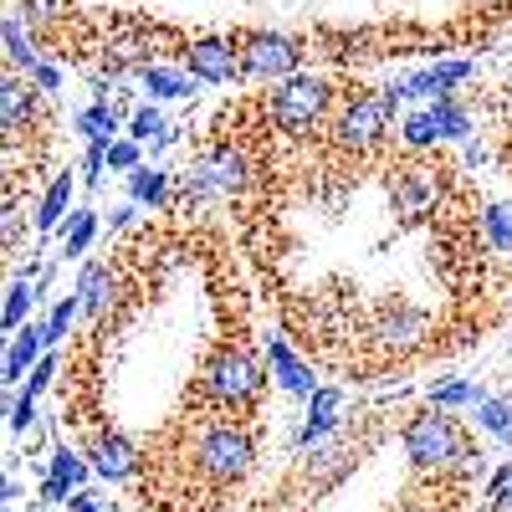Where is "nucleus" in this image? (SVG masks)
<instances>
[{
	"label": "nucleus",
	"mask_w": 512,
	"mask_h": 512,
	"mask_svg": "<svg viewBox=\"0 0 512 512\" xmlns=\"http://www.w3.org/2000/svg\"><path fill=\"white\" fill-rule=\"evenodd\" d=\"M262 384H267L262 364H256L246 349H236V344L216 349V354H210V364H205V374H200L205 400L221 405V410H231V415H236V410H251L256 395H262Z\"/></svg>",
	"instance_id": "nucleus-3"
},
{
	"label": "nucleus",
	"mask_w": 512,
	"mask_h": 512,
	"mask_svg": "<svg viewBox=\"0 0 512 512\" xmlns=\"http://www.w3.org/2000/svg\"><path fill=\"white\" fill-rule=\"evenodd\" d=\"M482 231H487V241H492L497 251L512 256V205H487V210H482Z\"/></svg>",
	"instance_id": "nucleus-29"
},
{
	"label": "nucleus",
	"mask_w": 512,
	"mask_h": 512,
	"mask_svg": "<svg viewBox=\"0 0 512 512\" xmlns=\"http://www.w3.org/2000/svg\"><path fill=\"white\" fill-rule=\"evenodd\" d=\"M77 134L88 139V144H113V134H118V113H113V103L98 98L93 108H82V113H77Z\"/></svg>",
	"instance_id": "nucleus-20"
},
{
	"label": "nucleus",
	"mask_w": 512,
	"mask_h": 512,
	"mask_svg": "<svg viewBox=\"0 0 512 512\" xmlns=\"http://www.w3.org/2000/svg\"><path fill=\"white\" fill-rule=\"evenodd\" d=\"M405 456L415 472H451V466H477V451L466 441V431L446 415V410H420L410 425H405Z\"/></svg>",
	"instance_id": "nucleus-1"
},
{
	"label": "nucleus",
	"mask_w": 512,
	"mask_h": 512,
	"mask_svg": "<svg viewBox=\"0 0 512 512\" xmlns=\"http://www.w3.org/2000/svg\"><path fill=\"white\" fill-rule=\"evenodd\" d=\"M62 6H67V0H26L31 21H52V16H62Z\"/></svg>",
	"instance_id": "nucleus-38"
},
{
	"label": "nucleus",
	"mask_w": 512,
	"mask_h": 512,
	"mask_svg": "<svg viewBox=\"0 0 512 512\" xmlns=\"http://www.w3.org/2000/svg\"><path fill=\"white\" fill-rule=\"evenodd\" d=\"M487 502H492V512H512V482H507L497 497H487Z\"/></svg>",
	"instance_id": "nucleus-39"
},
{
	"label": "nucleus",
	"mask_w": 512,
	"mask_h": 512,
	"mask_svg": "<svg viewBox=\"0 0 512 512\" xmlns=\"http://www.w3.org/2000/svg\"><path fill=\"white\" fill-rule=\"evenodd\" d=\"M169 128H164V118H159V108H139L134 118H128V139H139V144H154V139H164Z\"/></svg>",
	"instance_id": "nucleus-32"
},
{
	"label": "nucleus",
	"mask_w": 512,
	"mask_h": 512,
	"mask_svg": "<svg viewBox=\"0 0 512 512\" xmlns=\"http://www.w3.org/2000/svg\"><path fill=\"white\" fill-rule=\"evenodd\" d=\"M507 482H512V466H502V472H497V477H492V482H487V497H497V492H502V487H507Z\"/></svg>",
	"instance_id": "nucleus-40"
},
{
	"label": "nucleus",
	"mask_w": 512,
	"mask_h": 512,
	"mask_svg": "<svg viewBox=\"0 0 512 512\" xmlns=\"http://www.w3.org/2000/svg\"><path fill=\"white\" fill-rule=\"evenodd\" d=\"M390 200L405 221H420V216H431L436 200H441V180H436V169H395V180H390Z\"/></svg>",
	"instance_id": "nucleus-9"
},
{
	"label": "nucleus",
	"mask_w": 512,
	"mask_h": 512,
	"mask_svg": "<svg viewBox=\"0 0 512 512\" xmlns=\"http://www.w3.org/2000/svg\"><path fill=\"white\" fill-rule=\"evenodd\" d=\"M338 405H344L338 390H313L308 395V425H303V436H297V446H313V441L333 436L338 431Z\"/></svg>",
	"instance_id": "nucleus-17"
},
{
	"label": "nucleus",
	"mask_w": 512,
	"mask_h": 512,
	"mask_svg": "<svg viewBox=\"0 0 512 512\" xmlns=\"http://www.w3.org/2000/svg\"><path fill=\"white\" fill-rule=\"evenodd\" d=\"M128 221H134V205H118V210H113V231H123Z\"/></svg>",
	"instance_id": "nucleus-41"
},
{
	"label": "nucleus",
	"mask_w": 512,
	"mask_h": 512,
	"mask_svg": "<svg viewBox=\"0 0 512 512\" xmlns=\"http://www.w3.org/2000/svg\"><path fill=\"white\" fill-rule=\"evenodd\" d=\"M52 344H47V323H31V328H21L16 338H11V354H6V384H26V369H36L41 364V354H47Z\"/></svg>",
	"instance_id": "nucleus-15"
},
{
	"label": "nucleus",
	"mask_w": 512,
	"mask_h": 512,
	"mask_svg": "<svg viewBox=\"0 0 512 512\" xmlns=\"http://www.w3.org/2000/svg\"><path fill=\"white\" fill-rule=\"evenodd\" d=\"M88 461H93V472H98L103 482H128V477H134V466H139L134 446H128L123 436H113V431H103V436L88 446Z\"/></svg>",
	"instance_id": "nucleus-14"
},
{
	"label": "nucleus",
	"mask_w": 512,
	"mask_h": 512,
	"mask_svg": "<svg viewBox=\"0 0 512 512\" xmlns=\"http://www.w3.org/2000/svg\"><path fill=\"white\" fill-rule=\"evenodd\" d=\"M395 93H354L333 118V144L349 149V154H369L384 134H390V113H395Z\"/></svg>",
	"instance_id": "nucleus-5"
},
{
	"label": "nucleus",
	"mask_w": 512,
	"mask_h": 512,
	"mask_svg": "<svg viewBox=\"0 0 512 512\" xmlns=\"http://www.w3.org/2000/svg\"><path fill=\"white\" fill-rule=\"evenodd\" d=\"M67 512H113V502H103L98 492H82V487H77V492L67 497Z\"/></svg>",
	"instance_id": "nucleus-37"
},
{
	"label": "nucleus",
	"mask_w": 512,
	"mask_h": 512,
	"mask_svg": "<svg viewBox=\"0 0 512 512\" xmlns=\"http://www.w3.org/2000/svg\"><path fill=\"white\" fill-rule=\"evenodd\" d=\"M77 318H82V303H77V292H72V297H62V303L52 308V318H47V344H62Z\"/></svg>",
	"instance_id": "nucleus-31"
},
{
	"label": "nucleus",
	"mask_w": 512,
	"mask_h": 512,
	"mask_svg": "<svg viewBox=\"0 0 512 512\" xmlns=\"http://www.w3.org/2000/svg\"><path fill=\"white\" fill-rule=\"evenodd\" d=\"M236 52H241V77H256V82H287L308 57L303 41L282 31H241Z\"/></svg>",
	"instance_id": "nucleus-6"
},
{
	"label": "nucleus",
	"mask_w": 512,
	"mask_h": 512,
	"mask_svg": "<svg viewBox=\"0 0 512 512\" xmlns=\"http://www.w3.org/2000/svg\"><path fill=\"white\" fill-rule=\"evenodd\" d=\"M108 169H118V175H134V169H144V164H139V139H113V144H108Z\"/></svg>",
	"instance_id": "nucleus-33"
},
{
	"label": "nucleus",
	"mask_w": 512,
	"mask_h": 512,
	"mask_svg": "<svg viewBox=\"0 0 512 512\" xmlns=\"http://www.w3.org/2000/svg\"><path fill=\"white\" fill-rule=\"evenodd\" d=\"M31 303H36V277H11V292H6V328L11 333L21 328V318L31 313Z\"/></svg>",
	"instance_id": "nucleus-27"
},
{
	"label": "nucleus",
	"mask_w": 512,
	"mask_h": 512,
	"mask_svg": "<svg viewBox=\"0 0 512 512\" xmlns=\"http://www.w3.org/2000/svg\"><path fill=\"white\" fill-rule=\"evenodd\" d=\"M241 185H246V154L236 144L205 149L200 164L190 169V190H200V195H236Z\"/></svg>",
	"instance_id": "nucleus-8"
},
{
	"label": "nucleus",
	"mask_w": 512,
	"mask_h": 512,
	"mask_svg": "<svg viewBox=\"0 0 512 512\" xmlns=\"http://www.w3.org/2000/svg\"><path fill=\"white\" fill-rule=\"evenodd\" d=\"M267 359L277 369V384L287 395H313V369L287 349V338H267Z\"/></svg>",
	"instance_id": "nucleus-16"
},
{
	"label": "nucleus",
	"mask_w": 512,
	"mask_h": 512,
	"mask_svg": "<svg viewBox=\"0 0 512 512\" xmlns=\"http://www.w3.org/2000/svg\"><path fill=\"white\" fill-rule=\"evenodd\" d=\"M328 108H333V88H328V77H308V72H297V77L277 82V93H272V123L282 128V134H292V139L318 134V123L328 118Z\"/></svg>",
	"instance_id": "nucleus-4"
},
{
	"label": "nucleus",
	"mask_w": 512,
	"mask_h": 512,
	"mask_svg": "<svg viewBox=\"0 0 512 512\" xmlns=\"http://www.w3.org/2000/svg\"><path fill=\"white\" fill-rule=\"evenodd\" d=\"M31 420H36V395L31 390H21L16 395V405H11V431L21 436V431H31Z\"/></svg>",
	"instance_id": "nucleus-34"
},
{
	"label": "nucleus",
	"mask_w": 512,
	"mask_h": 512,
	"mask_svg": "<svg viewBox=\"0 0 512 512\" xmlns=\"http://www.w3.org/2000/svg\"><path fill=\"white\" fill-rule=\"evenodd\" d=\"M52 374H57V354H41V364L31 369V379L21 384V390H31V395H41V390H47V384H52Z\"/></svg>",
	"instance_id": "nucleus-36"
},
{
	"label": "nucleus",
	"mask_w": 512,
	"mask_h": 512,
	"mask_svg": "<svg viewBox=\"0 0 512 512\" xmlns=\"http://www.w3.org/2000/svg\"><path fill=\"white\" fill-rule=\"evenodd\" d=\"M425 328H431V318L410 303H384L379 308V344H390V349H415L425 338Z\"/></svg>",
	"instance_id": "nucleus-11"
},
{
	"label": "nucleus",
	"mask_w": 512,
	"mask_h": 512,
	"mask_svg": "<svg viewBox=\"0 0 512 512\" xmlns=\"http://www.w3.org/2000/svg\"><path fill=\"white\" fill-rule=\"evenodd\" d=\"M82 477H88V461H82L72 446H57L52 451V466H47V482H41V502H67L77 487H82Z\"/></svg>",
	"instance_id": "nucleus-13"
},
{
	"label": "nucleus",
	"mask_w": 512,
	"mask_h": 512,
	"mask_svg": "<svg viewBox=\"0 0 512 512\" xmlns=\"http://www.w3.org/2000/svg\"><path fill=\"white\" fill-rule=\"evenodd\" d=\"M436 123H441V139H466L472 134V113H466L456 98H436Z\"/></svg>",
	"instance_id": "nucleus-28"
},
{
	"label": "nucleus",
	"mask_w": 512,
	"mask_h": 512,
	"mask_svg": "<svg viewBox=\"0 0 512 512\" xmlns=\"http://www.w3.org/2000/svg\"><path fill=\"white\" fill-rule=\"evenodd\" d=\"M185 72L195 82H210V88H221V82H236L241 77V52H236V36H195L190 52H185Z\"/></svg>",
	"instance_id": "nucleus-7"
},
{
	"label": "nucleus",
	"mask_w": 512,
	"mask_h": 512,
	"mask_svg": "<svg viewBox=\"0 0 512 512\" xmlns=\"http://www.w3.org/2000/svg\"><path fill=\"white\" fill-rule=\"evenodd\" d=\"M128 190H134V205H164L169 175L164 169H134V175H128Z\"/></svg>",
	"instance_id": "nucleus-26"
},
{
	"label": "nucleus",
	"mask_w": 512,
	"mask_h": 512,
	"mask_svg": "<svg viewBox=\"0 0 512 512\" xmlns=\"http://www.w3.org/2000/svg\"><path fill=\"white\" fill-rule=\"evenodd\" d=\"M0 123H6V139L16 144L21 134H31V123H36V93H31V82H21L16 72H6V82H0Z\"/></svg>",
	"instance_id": "nucleus-12"
},
{
	"label": "nucleus",
	"mask_w": 512,
	"mask_h": 512,
	"mask_svg": "<svg viewBox=\"0 0 512 512\" xmlns=\"http://www.w3.org/2000/svg\"><path fill=\"white\" fill-rule=\"evenodd\" d=\"M6 57H11V72L16 67H36L41 62V52H36V41L26 36V16L21 11H6Z\"/></svg>",
	"instance_id": "nucleus-21"
},
{
	"label": "nucleus",
	"mask_w": 512,
	"mask_h": 512,
	"mask_svg": "<svg viewBox=\"0 0 512 512\" xmlns=\"http://www.w3.org/2000/svg\"><path fill=\"white\" fill-rule=\"evenodd\" d=\"M77 303H82V313H88V318L108 313V303H113V272H108L103 262L82 267V277H77Z\"/></svg>",
	"instance_id": "nucleus-18"
},
{
	"label": "nucleus",
	"mask_w": 512,
	"mask_h": 512,
	"mask_svg": "<svg viewBox=\"0 0 512 512\" xmlns=\"http://www.w3.org/2000/svg\"><path fill=\"white\" fill-rule=\"evenodd\" d=\"M256 461V441L241 420H210L195 436V472L216 487H236Z\"/></svg>",
	"instance_id": "nucleus-2"
},
{
	"label": "nucleus",
	"mask_w": 512,
	"mask_h": 512,
	"mask_svg": "<svg viewBox=\"0 0 512 512\" xmlns=\"http://www.w3.org/2000/svg\"><path fill=\"white\" fill-rule=\"evenodd\" d=\"M400 139H405V149H431V144H441V123H436V113H431V108L410 113L405 128H400Z\"/></svg>",
	"instance_id": "nucleus-25"
},
{
	"label": "nucleus",
	"mask_w": 512,
	"mask_h": 512,
	"mask_svg": "<svg viewBox=\"0 0 512 512\" xmlns=\"http://www.w3.org/2000/svg\"><path fill=\"white\" fill-rule=\"evenodd\" d=\"M67 205H72V169H62V175L52 180V190L41 195V210H36V231L47 236V231H57L62 226V216H67Z\"/></svg>",
	"instance_id": "nucleus-19"
},
{
	"label": "nucleus",
	"mask_w": 512,
	"mask_h": 512,
	"mask_svg": "<svg viewBox=\"0 0 512 512\" xmlns=\"http://www.w3.org/2000/svg\"><path fill=\"white\" fill-rule=\"evenodd\" d=\"M98 236V210H72V221L62 226V256H82Z\"/></svg>",
	"instance_id": "nucleus-24"
},
{
	"label": "nucleus",
	"mask_w": 512,
	"mask_h": 512,
	"mask_svg": "<svg viewBox=\"0 0 512 512\" xmlns=\"http://www.w3.org/2000/svg\"><path fill=\"white\" fill-rule=\"evenodd\" d=\"M466 77H472V62H436V67H425V72L395 82L390 93L395 98H451V88L466 82Z\"/></svg>",
	"instance_id": "nucleus-10"
},
{
	"label": "nucleus",
	"mask_w": 512,
	"mask_h": 512,
	"mask_svg": "<svg viewBox=\"0 0 512 512\" xmlns=\"http://www.w3.org/2000/svg\"><path fill=\"white\" fill-rule=\"evenodd\" d=\"M139 77H144L149 98H159V103H169V98H190V93H195V77H190V72H169V67H144Z\"/></svg>",
	"instance_id": "nucleus-22"
},
{
	"label": "nucleus",
	"mask_w": 512,
	"mask_h": 512,
	"mask_svg": "<svg viewBox=\"0 0 512 512\" xmlns=\"http://www.w3.org/2000/svg\"><path fill=\"white\" fill-rule=\"evenodd\" d=\"M477 400H482V390H477V384H466V379H446V384H436V390H431V405H436V410L477 405Z\"/></svg>",
	"instance_id": "nucleus-30"
},
{
	"label": "nucleus",
	"mask_w": 512,
	"mask_h": 512,
	"mask_svg": "<svg viewBox=\"0 0 512 512\" xmlns=\"http://www.w3.org/2000/svg\"><path fill=\"white\" fill-rule=\"evenodd\" d=\"M26 82H31V88H41V93H57V88H62V72H57L52 62H36V67L26 72Z\"/></svg>",
	"instance_id": "nucleus-35"
},
{
	"label": "nucleus",
	"mask_w": 512,
	"mask_h": 512,
	"mask_svg": "<svg viewBox=\"0 0 512 512\" xmlns=\"http://www.w3.org/2000/svg\"><path fill=\"white\" fill-rule=\"evenodd\" d=\"M477 420H482V431H487V436H497L502 446H512V400H502V395H482V400H477Z\"/></svg>",
	"instance_id": "nucleus-23"
}]
</instances>
